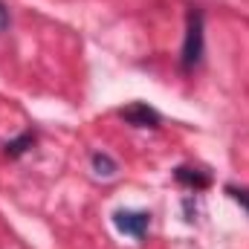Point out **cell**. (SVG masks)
<instances>
[{
	"instance_id": "obj_1",
	"label": "cell",
	"mask_w": 249,
	"mask_h": 249,
	"mask_svg": "<svg viewBox=\"0 0 249 249\" xmlns=\"http://www.w3.org/2000/svg\"><path fill=\"white\" fill-rule=\"evenodd\" d=\"M203 58V12L191 9L186 18V41H183V70H194Z\"/></svg>"
},
{
	"instance_id": "obj_2",
	"label": "cell",
	"mask_w": 249,
	"mask_h": 249,
	"mask_svg": "<svg viewBox=\"0 0 249 249\" xmlns=\"http://www.w3.org/2000/svg\"><path fill=\"white\" fill-rule=\"evenodd\" d=\"M113 223H116V229L122 232V235H130V238H136V241H142L145 238V232H148V223H151V214L148 212H116L113 214Z\"/></svg>"
},
{
	"instance_id": "obj_3",
	"label": "cell",
	"mask_w": 249,
	"mask_h": 249,
	"mask_svg": "<svg viewBox=\"0 0 249 249\" xmlns=\"http://www.w3.org/2000/svg\"><path fill=\"white\" fill-rule=\"evenodd\" d=\"M122 116H124L130 124H136V127H157V124H160V113H157L154 107L142 105V102H136V105L124 107Z\"/></svg>"
},
{
	"instance_id": "obj_4",
	"label": "cell",
	"mask_w": 249,
	"mask_h": 249,
	"mask_svg": "<svg viewBox=\"0 0 249 249\" xmlns=\"http://www.w3.org/2000/svg\"><path fill=\"white\" fill-rule=\"evenodd\" d=\"M174 177H177L180 183L191 186V188H206L209 186V177H206V174H200V171H194V168H183V165L174 171Z\"/></svg>"
},
{
	"instance_id": "obj_5",
	"label": "cell",
	"mask_w": 249,
	"mask_h": 249,
	"mask_svg": "<svg viewBox=\"0 0 249 249\" xmlns=\"http://www.w3.org/2000/svg\"><path fill=\"white\" fill-rule=\"evenodd\" d=\"M93 171L99 177H113L116 174V162L107 154H93Z\"/></svg>"
},
{
	"instance_id": "obj_6",
	"label": "cell",
	"mask_w": 249,
	"mask_h": 249,
	"mask_svg": "<svg viewBox=\"0 0 249 249\" xmlns=\"http://www.w3.org/2000/svg\"><path fill=\"white\" fill-rule=\"evenodd\" d=\"M32 142H35V133H23L20 139H15V142L6 145V154H9V157H20L26 148H32Z\"/></svg>"
},
{
	"instance_id": "obj_7",
	"label": "cell",
	"mask_w": 249,
	"mask_h": 249,
	"mask_svg": "<svg viewBox=\"0 0 249 249\" xmlns=\"http://www.w3.org/2000/svg\"><path fill=\"white\" fill-rule=\"evenodd\" d=\"M226 191H229V194H232V197H235V200H238V203H241V206H244V209H247V212H249V188H238V186H229V188H226Z\"/></svg>"
},
{
	"instance_id": "obj_8",
	"label": "cell",
	"mask_w": 249,
	"mask_h": 249,
	"mask_svg": "<svg viewBox=\"0 0 249 249\" xmlns=\"http://www.w3.org/2000/svg\"><path fill=\"white\" fill-rule=\"evenodd\" d=\"M9 29V9L0 3V32H6Z\"/></svg>"
}]
</instances>
